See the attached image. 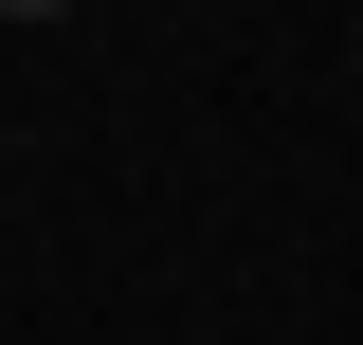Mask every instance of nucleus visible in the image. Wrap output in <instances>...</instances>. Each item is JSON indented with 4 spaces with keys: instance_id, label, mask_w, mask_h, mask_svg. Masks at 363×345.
<instances>
[{
    "instance_id": "nucleus-1",
    "label": "nucleus",
    "mask_w": 363,
    "mask_h": 345,
    "mask_svg": "<svg viewBox=\"0 0 363 345\" xmlns=\"http://www.w3.org/2000/svg\"><path fill=\"white\" fill-rule=\"evenodd\" d=\"M0 18H55V0H0Z\"/></svg>"
}]
</instances>
